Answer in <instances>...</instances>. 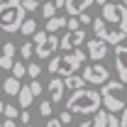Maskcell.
I'll return each mask as SVG.
<instances>
[{
    "mask_svg": "<svg viewBox=\"0 0 127 127\" xmlns=\"http://www.w3.org/2000/svg\"><path fill=\"white\" fill-rule=\"evenodd\" d=\"M64 27H66V17H61V15H54V17L47 20V32L49 34H56V32L64 30Z\"/></svg>",
    "mask_w": 127,
    "mask_h": 127,
    "instance_id": "17",
    "label": "cell"
},
{
    "mask_svg": "<svg viewBox=\"0 0 127 127\" xmlns=\"http://www.w3.org/2000/svg\"><path fill=\"white\" fill-rule=\"evenodd\" d=\"M54 5H56V10H61V7H66V0H51Z\"/></svg>",
    "mask_w": 127,
    "mask_h": 127,
    "instance_id": "36",
    "label": "cell"
},
{
    "mask_svg": "<svg viewBox=\"0 0 127 127\" xmlns=\"http://www.w3.org/2000/svg\"><path fill=\"white\" fill-rule=\"evenodd\" d=\"M93 32L98 39L117 47L122 39H127V7L120 2H105L100 17L93 20Z\"/></svg>",
    "mask_w": 127,
    "mask_h": 127,
    "instance_id": "1",
    "label": "cell"
},
{
    "mask_svg": "<svg viewBox=\"0 0 127 127\" xmlns=\"http://www.w3.org/2000/svg\"><path fill=\"white\" fill-rule=\"evenodd\" d=\"M22 7H25L27 12H34V10L39 7V0H22Z\"/></svg>",
    "mask_w": 127,
    "mask_h": 127,
    "instance_id": "27",
    "label": "cell"
},
{
    "mask_svg": "<svg viewBox=\"0 0 127 127\" xmlns=\"http://www.w3.org/2000/svg\"><path fill=\"white\" fill-rule=\"evenodd\" d=\"M64 86H66V91H78V88H86V78L78 73H71L64 78Z\"/></svg>",
    "mask_w": 127,
    "mask_h": 127,
    "instance_id": "16",
    "label": "cell"
},
{
    "mask_svg": "<svg viewBox=\"0 0 127 127\" xmlns=\"http://www.w3.org/2000/svg\"><path fill=\"white\" fill-rule=\"evenodd\" d=\"M39 73H42V66H39L37 61H30V64H27V76H30L32 81L39 78Z\"/></svg>",
    "mask_w": 127,
    "mask_h": 127,
    "instance_id": "25",
    "label": "cell"
},
{
    "mask_svg": "<svg viewBox=\"0 0 127 127\" xmlns=\"http://www.w3.org/2000/svg\"><path fill=\"white\" fill-rule=\"evenodd\" d=\"M42 15H44V20H49V17L56 15V5L49 0V2H42Z\"/></svg>",
    "mask_w": 127,
    "mask_h": 127,
    "instance_id": "24",
    "label": "cell"
},
{
    "mask_svg": "<svg viewBox=\"0 0 127 127\" xmlns=\"http://www.w3.org/2000/svg\"><path fill=\"white\" fill-rule=\"evenodd\" d=\"M86 61V54L81 51V49H73V51H64V54H54L51 59H49V73L51 76H71V73H76L81 66Z\"/></svg>",
    "mask_w": 127,
    "mask_h": 127,
    "instance_id": "4",
    "label": "cell"
},
{
    "mask_svg": "<svg viewBox=\"0 0 127 127\" xmlns=\"http://www.w3.org/2000/svg\"><path fill=\"white\" fill-rule=\"evenodd\" d=\"M17 120H22L25 125H30V112H27V110H20V117H17Z\"/></svg>",
    "mask_w": 127,
    "mask_h": 127,
    "instance_id": "34",
    "label": "cell"
},
{
    "mask_svg": "<svg viewBox=\"0 0 127 127\" xmlns=\"http://www.w3.org/2000/svg\"><path fill=\"white\" fill-rule=\"evenodd\" d=\"M20 32H22L25 37H32V34L37 32V20H34V17H27V20L22 22V27H20Z\"/></svg>",
    "mask_w": 127,
    "mask_h": 127,
    "instance_id": "18",
    "label": "cell"
},
{
    "mask_svg": "<svg viewBox=\"0 0 127 127\" xmlns=\"http://www.w3.org/2000/svg\"><path fill=\"white\" fill-rule=\"evenodd\" d=\"M32 100H34V93L30 91V86H22L20 93H17V105H20V110H27L32 105Z\"/></svg>",
    "mask_w": 127,
    "mask_h": 127,
    "instance_id": "14",
    "label": "cell"
},
{
    "mask_svg": "<svg viewBox=\"0 0 127 127\" xmlns=\"http://www.w3.org/2000/svg\"><path fill=\"white\" fill-rule=\"evenodd\" d=\"M10 71H12V76H15V78H20V81H22L25 76H27V64H22V61H15Z\"/></svg>",
    "mask_w": 127,
    "mask_h": 127,
    "instance_id": "22",
    "label": "cell"
},
{
    "mask_svg": "<svg viewBox=\"0 0 127 127\" xmlns=\"http://www.w3.org/2000/svg\"><path fill=\"white\" fill-rule=\"evenodd\" d=\"M115 68H117L120 81L127 83V47H122V44L115 47Z\"/></svg>",
    "mask_w": 127,
    "mask_h": 127,
    "instance_id": "10",
    "label": "cell"
},
{
    "mask_svg": "<svg viewBox=\"0 0 127 127\" xmlns=\"http://www.w3.org/2000/svg\"><path fill=\"white\" fill-rule=\"evenodd\" d=\"M39 2H49V0H39Z\"/></svg>",
    "mask_w": 127,
    "mask_h": 127,
    "instance_id": "43",
    "label": "cell"
},
{
    "mask_svg": "<svg viewBox=\"0 0 127 127\" xmlns=\"http://www.w3.org/2000/svg\"><path fill=\"white\" fill-rule=\"evenodd\" d=\"M81 30V20L78 17H66V32H76Z\"/></svg>",
    "mask_w": 127,
    "mask_h": 127,
    "instance_id": "26",
    "label": "cell"
},
{
    "mask_svg": "<svg viewBox=\"0 0 127 127\" xmlns=\"http://www.w3.org/2000/svg\"><path fill=\"white\" fill-rule=\"evenodd\" d=\"M15 54H17V49H15L12 42H2V49H0V68H2V71L12 68V64H15Z\"/></svg>",
    "mask_w": 127,
    "mask_h": 127,
    "instance_id": "11",
    "label": "cell"
},
{
    "mask_svg": "<svg viewBox=\"0 0 127 127\" xmlns=\"http://www.w3.org/2000/svg\"><path fill=\"white\" fill-rule=\"evenodd\" d=\"M108 117H110L108 110H98L93 115V127H108Z\"/></svg>",
    "mask_w": 127,
    "mask_h": 127,
    "instance_id": "20",
    "label": "cell"
},
{
    "mask_svg": "<svg viewBox=\"0 0 127 127\" xmlns=\"http://www.w3.org/2000/svg\"><path fill=\"white\" fill-rule=\"evenodd\" d=\"M93 2L95 0H66V10H68L71 17H78V15H83Z\"/></svg>",
    "mask_w": 127,
    "mask_h": 127,
    "instance_id": "13",
    "label": "cell"
},
{
    "mask_svg": "<svg viewBox=\"0 0 127 127\" xmlns=\"http://www.w3.org/2000/svg\"><path fill=\"white\" fill-rule=\"evenodd\" d=\"M64 93H66L64 78H61V76H54V78L49 81V100H51V103H61Z\"/></svg>",
    "mask_w": 127,
    "mask_h": 127,
    "instance_id": "12",
    "label": "cell"
},
{
    "mask_svg": "<svg viewBox=\"0 0 127 127\" xmlns=\"http://www.w3.org/2000/svg\"><path fill=\"white\" fill-rule=\"evenodd\" d=\"M34 49H37V44H34V42H30V39L20 47V54H22V59H25V61H30L32 56H34Z\"/></svg>",
    "mask_w": 127,
    "mask_h": 127,
    "instance_id": "19",
    "label": "cell"
},
{
    "mask_svg": "<svg viewBox=\"0 0 127 127\" xmlns=\"http://www.w3.org/2000/svg\"><path fill=\"white\" fill-rule=\"evenodd\" d=\"M81 76L86 78V83H91V86H103V83L110 81V71L100 61H95V64H91V66H86Z\"/></svg>",
    "mask_w": 127,
    "mask_h": 127,
    "instance_id": "6",
    "label": "cell"
},
{
    "mask_svg": "<svg viewBox=\"0 0 127 127\" xmlns=\"http://www.w3.org/2000/svg\"><path fill=\"white\" fill-rule=\"evenodd\" d=\"M39 115H42V117H54V103H51V100H42V103H39Z\"/></svg>",
    "mask_w": 127,
    "mask_h": 127,
    "instance_id": "21",
    "label": "cell"
},
{
    "mask_svg": "<svg viewBox=\"0 0 127 127\" xmlns=\"http://www.w3.org/2000/svg\"><path fill=\"white\" fill-rule=\"evenodd\" d=\"M20 88H22V81L15 78V76H10V78L2 81V93H7V95H15V98H17Z\"/></svg>",
    "mask_w": 127,
    "mask_h": 127,
    "instance_id": "15",
    "label": "cell"
},
{
    "mask_svg": "<svg viewBox=\"0 0 127 127\" xmlns=\"http://www.w3.org/2000/svg\"><path fill=\"white\" fill-rule=\"evenodd\" d=\"M0 2H2V0H0Z\"/></svg>",
    "mask_w": 127,
    "mask_h": 127,
    "instance_id": "47",
    "label": "cell"
},
{
    "mask_svg": "<svg viewBox=\"0 0 127 127\" xmlns=\"http://www.w3.org/2000/svg\"><path fill=\"white\" fill-rule=\"evenodd\" d=\"M95 2H98V5H100V7H103V5H105V2H108V0H95Z\"/></svg>",
    "mask_w": 127,
    "mask_h": 127,
    "instance_id": "40",
    "label": "cell"
},
{
    "mask_svg": "<svg viewBox=\"0 0 127 127\" xmlns=\"http://www.w3.org/2000/svg\"><path fill=\"white\" fill-rule=\"evenodd\" d=\"M0 49H2V42H0Z\"/></svg>",
    "mask_w": 127,
    "mask_h": 127,
    "instance_id": "45",
    "label": "cell"
},
{
    "mask_svg": "<svg viewBox=\"0 0 127 127\" xmlns=\"http://www.w3.org/2000/svg\"><path fill=\"white\" fill-rule=\"evenodd\" d=\"M86 39H88L86 30L66 32V34H64L61 39H59V49H64V51H73V49H78L81 44H86Z\"/></svg>",
    "mask_w": 127,
    "mask_h": 127,
    "instance_id": "7",
    "label": "cell"
},
{
    "mask_svg": "<svg viewBox=\"0 0 127 127\" xmlns=\"http://www.w3.org/2000/svg\"><path fill=\"white\" fill-rule=\"evenodd\" d=\"M0 71H2V68H0Z\"/></svg>",
    "mask_w": 127,
    "mask_h": 127,
    "instance_id": "46",
    "label": "cell"
},
{
    "mask_svg": "<svg viewBox=\"0 0 127 127\" xmlns=\"http://www.w3.org/2000/svg\"><path fill=\"white\" fill-rule=\"evenodd\" d=\"M108 127H120V117H115V112H110L108 117Z\"/></svg>",
    "mask_w": 127,
    "mask_h": 127,
    "instance_id": "31",
    "label": "cell"
},
{
    "mask_svg": "<svg viewBox=\"0 0 127 127\" xmlns=\"http://www.w3.org/2000/svg\"><path fill=\"white\" fill-rule=\"evenodd\" d=\"M66 103V110L73 112V115H95L103 105V98H100V91H93V88H78V91H71L68 100Z\"/></svg>",
    "mask_w": 127,
    "mask_h": 127,
    "instance_id": "2",
    "label": "cell"
},
{
    "mask_svg": "<svg viewBox=\"0 0 127 127\" xmlns=\"http://www.w3.org/2000/svg\"><path fill=\"white\" fill-rule=\"evenodd\" d=\"M25 20H27V10L22 7V0H2L0 2V32L17 34Z\"/></svg>",
    "mask_w": 127,
    "mask_h": 127,
    "instance_id": "3",
    "label": "cell"
},
{
    "mask_svg": "<svg viewBox=\"0 0 127 127\" xmlns=\"http://www.w3.org/2000/svg\"><path fill=\"white\" fill-rule=\"evenodd\" d=\"M78 20H81V25H93V17L86 15V12H83V15H78Z\"/></svg>",
    "mask_w": 127,
    "mask_h": 127,
    "instance_id": "33",
    "label": "cell"
},
{
    "mask_svg": "<svg viewBox=\"0 0 127 127\" xmlns=\"http://www.w3.org/2000/svg\"><path fill=\"white\" fill-rule=\"evenodd\" d=\"M120 5H125V7H127V0H120Z\"/></svg>",
    "mask_w": 127,
    "mask_h": 127,
    "instance_id": "41",
    "label": "cell"
},
{
    "mask_svg": "<svg viewBox=\"0 0 127 127\" xmlns=\"http://www.w3.org/2000/svg\"><path fill=\"white\" fill-rule=\"evenodd\" d=\"M2 112H5V103L0 100V117H2Z\"/></svg>",
    "mask_w": 127,
    "mask_h": 127,
    "instance_id": "39",
    "label": "cell"
},
{
    "mask_svg": "<svg viewBox=\"0 0 127 127\" xmlns=\"http://www.w3.org/2000/svg\"><path fill=\"white\" fill-rule=\"evenodd\" d=\"M120 127H127V108L122 110V115H120Z\"/></svg>",
    "mask_w": 127,
    "mask_h": 127,
    "instance_id": "35",
    "label": "cell"
},
{
    "mask_svg": "<svg viewBox=\"0 0 127 127\" xmlns=\"http://www.w3.org/2000/svg\"><path fill=\"white\" fill-rule=\"evenodd\" d=\"M56 49H59V37L56 34H47V39L37 44L34 54H37V59H51L56 54Z\"/></svg>",
    "mask_w": 127,
    "mask_h": 127,
    "instance_id": "8",
    "label": "cell"
},
{
    "mask_svg": "<svg viewBox=\"0 0 127 127\" xmlns=\"http://www.w3.org/2000/svg\"><path fill=\"white\" fill-rule=\"evenodd\" d=\"M0 127H2V125H0Z\"/></svg>",
    "mask_w": 127,
    "mask_h": 127,
    "instance_id": "48",
    "label": "cell"
},
{
    "mask_svg": "<svg viewBox=\"0 0 127 127\" xmlns=\"http://www.w3.org/2000/svg\"><path fill=\"white\" fill-rule=\"evenodd\" d=\"M27 127H34V125H32V122H30V125H27Z\"/></svg>",
    "mask_w": 127,
    "mask_h": 127,
    "instance_id": "44",
    "label": "cell"
},
{
    "mask_svg": "<svg viewBox=\"0 0 127 127\" xmlns=\"http://www.w3.org/2000/svg\"><path fill=\"white\" fill-rule=\"evenodd\" d=\"M100 98L108 112H122L127 108V88L122 81H108L100 88Z\"/></svg>",
    "mask_w": 127,
    "mask_h": 127,
    "instance_id": "5",
    "label": "cell"
},
{
    "mask_svg": "<svg viewBox=\"0 0 127 127\" xmlns=\"http://www.w3.org/2000/svg\"><path fill=\"white\" fill-rule=\"evenodd\" d=\"M30 91L34 93V98H37V95H42V91H44V88H42V83H39V81L34 78V81H30Z\"/></svg>",
    "mask_w": 127,
    "mask_h": 127,
    "instance_id": "28",
    "label": "cell"
},
{
    "mask_svg": "<svg viewBox=\"0 0 127 127\" xmlns=\"http://www.w3.org/2000/svg\"><path fill=\"white\" fill-rule=\"evenodd\" d=\"M59 120H61V125H71V120H73V112L64 110L61 115H59Z\"/></svg>",
    "mask_w": 127,
    "mask_h": 127,
    "instance_id": "29",
    "label": "cell"
},
{
    "mask_svg": "<svg viewBox=\"0 0 127 127\" xmlns=\"http://www.w3.org/2000/svg\"><path fill=\"white\" fill-rule=\"evenodd\" d=\"M86 44H88V59L91 61H103L108 56V42L95 37V39H88Z\"/></svg>",
    "mask_w": 127,
    "mask_h": 127,
    "instance_id": "9",
    "label": "cell"
},
{
    "mask_svg": "<svg viewBox=\"0 0 127 127\" xmlns=\"http://www.w3.org/2000/svg\"><path fill=\"white\" fill-rule=\"evenodd\" d=\"M44 127H64V125H61V120H59V117H49Z\"/></svg>",
    "mask_w": 127,
    "mask_h": 127,
    "instance_id": "32",
    "label": "cell"
},
{
    "mask_svg": "<svg viewBox=\"0 0 127 127\" xmlns=\"http://www.w3.org/2000/svg\"><path fill=\"white\" fill-rule=\"evenodd\" d=\"M2 115H5V120H17V117H20V105H12V103H7Z\"/></svg>",
    "mask_w": 127,
    "mask_h": 127,
    "instance_id": "23",
    "label": "cell"
},
{
    "mask_svg": "<svg viewBox=\"0 0 127 127\" xmlns=\"http://www.w3.org/2000/svg\"><path fill=\"white\" fill-rule=\"evenodd\" d=\"M47 34H49V32H34V34H32V42H34V44H39V42H44V39H47Z\"/></svg>",
    "mask_w": 127,
    "mask_h": 127,
    "instance_id": "30",
    "label": "cell"
},
{
    "mask_svg": "<svg viewBox=\"0 0 127 127\" xmlns=\"http://www.w3.org/2000/svg\"><path fill=\"white\" fill-rule=\"evenodd\" d=\"M78 127H93V122H88V120H86V122H81Z\"/></svg>",
    "mask_w": 127,
    "mask_h": 127,
    "instance_id": "38",
    "label": "cell"
},
{
    "mask_svg": "<svg viewBox=\"0 0 127 127\" xmlns=\"http://www.w3.org/2000/svg\"><path fill=\"white\" fill-rule=\"evenodd\" d=\"M0 95H2V83H0Z\"/></svg>",
    "mask_w": 127,
    "mask_h": 127,
    "instance_id": "42",
    "label": "cell"
},
{
    "mask_svg": "<svg viewBox=\"0 0 127 127\" xmlns=\"http://www.w3.org/2000/svg\"><path fill=\"white\" fill-rule=\"evenodd\" d=\"M2 127H17V122H15V120H5V122H2Z\"/></svg>",
    "mask_w": 127,
    "mask_h": 127,
    "instance_id": "37",
    "label": "cell"
}]
</instances>
